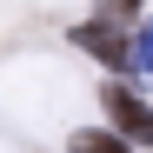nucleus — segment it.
I'll use <instances>...</instances> for the list:
<instances>
[{"mask_svg":"<svg viewBox=\"0 0 153 153\" xmlns=\"http://www.w3.org/2000/svg\"><path fill=\"white\" fill-rule=\"evenodd\" d=\"M100 107H107V120H113L120 140H153V107H146L133 87H107V93H100Z\"/></svg>","mask_w":153,"mask_h":153,"instance_id":"2","label":"nucleus"},{"mask_svg":"<svg viewBox=\"0 0 153 153\" xmlns=\"http://www.w3.org/2000/svg\"><path fill=\"white\" fill-rule=\"evenodd\" d=\"M120 27H126V20H113L107 7H100V13L87 20V27L73 33V40H80V47H87L93 60H107V67H133V40H126Z\"/></svg>","mask_w":153,"mask_h":153,"instance_id":"1","label":"nucleus"},{"mask_svg":"<svg viewBox=\"0 0 153 153\" xmlns=\"http://www.w3.org/2000/svg\"><path fill=\"white\" fill-rule=\"evenodd\" d=\"M133 73H146V80H153V33L133 40Z\"/></svg>","mask_w":153,"mask_h":153,"instance_id":"4","label":"nucleus"},{"mask_svg":"<svg viewBox=\"0 0 153 153\" xmlns=\"http://www.w3.org/2000/svg\"><path fill=\"white\" fill-rule=\"evenodd\" d=\"M67 153H126V140H120V133H73Z\"/></svg>","mask_w":153,"mask_h":153,"instance_id":"3","label":"nucleus"}]
</instances>
